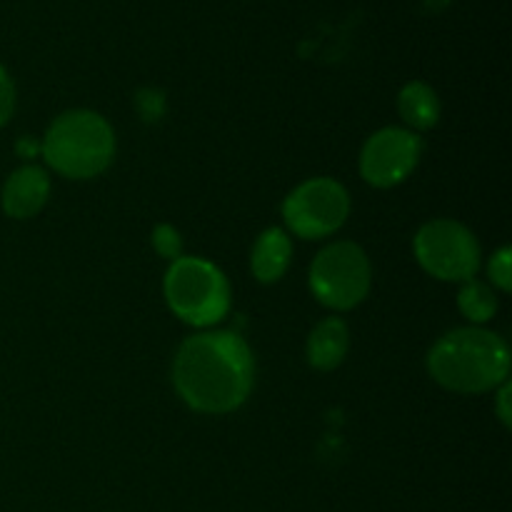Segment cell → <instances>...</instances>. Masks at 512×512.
I'll list each match as a JSON object with an SVG mask.
<instances>
[{
    "mask_svg": "<svg viewBox=\"0 0 512 512\" xmlns=\"http://www.w3.org/2000/svg\"><path fill=\"white\" fill-rule=\"evenodd\" d=\"M253 353L240 335L228 330L198 333L180 345L173 383L180 398L198 413H230L253 388Z\"/></svg>",
    "mask_w": 512,
    "mask_h": 512,
    "instance_id": "6da1fadb",
    "label": "cell"
},
{
    "mask_svg": "<svg viewBox=\"0 0 512 512\" xmlns=\"http://www.w3.org/2000/svg\"><path fill=\"white\" fill-rule=\"evenodd\" d=\"M428 370L435 383L455 393H485L508 380L510 350L490 330L460 328L433 345Z\"/></svg>",
    "mask_w": 512,
    "mask_h": 512,
    "instance_id": "7a4b0ae2",
    "label": "cell"
},
{
    "mask_svg": "<svg viewBox=\"0 0 512 512\" xmlns=\"http://www.w3.org/2000/svg\"><path fill=\"white\" fill-rule=\"evenodd\" d=\"M40 150L55 173L85 180L100 175L113 163L115 135L108 120L98 113L73 110L50 125Z\"/></svg>",
    "mask_w": 512,
    "mask_h": 512,
    "instance_id": "3957f363",
    "label": "cell"
},
{
    "mask_svg": "<svg viewBox=\"0 0 512 512\" xmlns=\"http://www.w3.org/2000/svg\"><path fill=\"white\" fill-rule=\"evenodd\" d=\"M165 300L170 310L195 328H208L230 310L225 275L203 258H178L165 273Z\"/></svg>",
    "mask_w": 512,
    "mask_h": 512,
    "instance_id": "277c9868",
    "label": "cell"
},
{
    "mask_svg": "<svg viewBox=\"0 0 512 512\" xmlns=\"http://www.w3.org/2000/svg\"><path fill=\"white\" fill-rule=\"evenodd\" d=\"M310 290L333 310H350L363 303L370 290V263L363 248L348 240L320 250L310 268Z\"/></svg>",
    "mask_w": 512,
    "mask_h": 512,
    "instance_id": "5b68a950",
    "label": "cell"
},
{
    "mask_svg": "<svg viewBox=\"0 0 512 512\" xmlns=\"http://www.w3.org/2000/svg\"><path fill=\"white\" fill-rule=\"evenodd\" d=\"M415 258L433 278L448 283L473 280L480 268L475 235L455 220H430L415 235Z\"/></svg>",
    "mask_w": 512,
    "mask_h": 512,
    "instance_id": "8992f818",
    "label": "cell"
},
{
    "mask_svg": "<svg viewBox=\"0 0 512 512\" xmlns=\"http://www.w3.org/2000/svg\"><path fill=\"white\" fill-rule=\"evenodd\" d=\"M350 213V198L333 178H313L293 190L283 203L285 225L298 238L318 240L333 235Z\"/></svg>",
    "mask_w": 512,
    "mask_h": 512,
    "instance_id": "52a82bcc",
    "label": "cell"
},
{
    "mask_svg": "<svg viewBox=\"0 0 512 512\" xmlns=\"http://www.w3.org/2000/svg\"><path fill=\"white\" fill-rule=\"evenodd\" d=\"M420 153H423V140L413 130H378L365 143L363 155H360V173L375 188H393L413 173Z\"/></svg>",
    "mask_w": 512,
    "mask_h": 512,
    "instance_id": "ba28073f",
    "label": "cell"
},
{
    "mask_svg": "<svg viewBox=\"0 0 512 512\" xmlns=\"http://www.w3.org/2000/svg\"><path fill=\"white\" fill-rule=\"evenodd\" d=\"M50 195V180L43 168L25 165L15 170L3 185V210L15 220H28L45 205Z\"/></svg>",
    "mask_w": 512,
    "mask_h": 512,
    "instance_id": "9c48e42d",
    "label": "cell"
},
{
    "mask_svg": "<svg viewBox=\"0 0 512 512\" xmlns=\"http://www.w3.org/2000/svg\"><path fill=\"white\" fill-rule=\"evenodd\" d=\"M290 258H293V243H290L288 233L280 228H270L255 240L250 265L260 283H275L285 275Z\"/></svg>",
    "mask_w": 512,
    "mask_h": 512,
    "instance_id": "30bf717a",
    "label": "cell"
},
{
    "mask_svg": "<svg viewBox=\"0 0 512 512\" xmlns=\"http://www.w3.org/2000/svg\"><path fill=\"white\" fill-rule=\"evenodd\" d=\"M348 325L340 318H325L313 328L308 338V360L318 370H333L348 353Z\"/></svg>",
    "mask_w": 512,
    "mask_h": 512,
    "instance_id": "8fae6325",
    "label": "cell"
},
{
    "mask_svg": "<svg viewBox=\"0 0 512 512\" xmlns=\"http://www.w3.org/2000/svg\"><path fill=\"white\" fill-rule=\"evenodd\" d=\"M398 110L405 123L415 130H428L440 118V100L430 85L413 80L400 90Z\"/></svg>",
    "mask_w": 512,
    "mask_h": 512,
    "instance_id": "7c38bea8",
    "label": "cell"
},
{
    "mask_svg": "<svg viewBox=\"0 0 512 512\" xmlns=\"http://www.w3.org/2000/svg\"><path fill=\"white\" fill-rule=\"evenodd\" d=\"M458 305L465 318L473 320V323H485L498 310V300H495L493 290L485 283H478V280H465L458 293Z\"/></svg>",
    "mask_w": 512,
    "mask_h": 512,
    "instance_id": "4fadbf2b",
    "label": "cell"
},
{
    "mask_svg": "<svg viewBox=\"0 0 512 512\" xmlns=\"http://www.w3.org/2000/svg\"><path fill=\"white\" fill-rule=\"evenodd\" d=\"M153 248L158 250V255L168 258L170 263L178 258H183V240H180V233L168 223H160L158 228L153 230Z\"/></svg>",
    "mask_w": 512,
    "mask_h": 512,
    "instance_id": "5bb4252c",
    "label": "cell"
},
{
    "mask_svg": "<svg viewBox=\"0 0 512 512\" xmlns=\"http://www.w3.org/2000/svg\"><path fill=\"white\" fill-rule=\"evenodd\" d=\"M512 270H510V248H500L498 253L493 255V260H490V278H493V283L498 285L500 290H508L512 288Z\"/></svg>",
    "mask_w": 512,
    "mask_h": 512,
    "instance_id": "9a60e30c",
    "label": "cell"
},
{
    "mask_svg": "<svg viewBox=\"0 0 512 512\" xmlns=\"http://www.w3.org/2000/svg\"><path fill=\"white\" fill-rule=\"evenodd\" d=\"M135 105H138L140 115H143L145 120H158L165 110L163 93H158V90H153V88L140 90V93L135 95Z\"/></svg>",
    "mask_w": 512,
    "mask_h": 512,
    "instance_id": "2e32d148",
    "label": "cell"
},
{
    "mask_svg": "<svg viewBox=\"0 0 512 512\" xmlns=\"http://www.w3.org/2000/svg\"><path fill=\"white\" fill-rule=\"evenodd\" d=\"M15 108V88L10 75L5 73V68L0 65V125L8 123V118L13 115Z\"/></svg>",
    "mask_w": 512,
    "mask_h": 512,
    "instance_id": "e0dca14e",
    "label": "cell"
},
{
    "mask_svg": "<svg viewBox=\"0 0 512 512\" xmlns=\"http://www.w3.org/2000/svg\"><path fill=\"white\" fill-rule=\"evenodd\" d=\"M498 408H500V418H503V423L510 425V385L508 383H503V390H500Z\"/></svg>",
    "mask_w": 512,
    "mask_h": 512,
    "instance_id": "ac0fdd59",
    "label": "cell"
},
{
    "mask_svg": "<svg viewBox=\"0 0 512 512\" xmlns=\"http://www.w3.org/2000/svg\"><path fill=\"white\" fill-rule=\"evenodd\" d=\"M18 150H20V153H23V158H33L35 150H38V148H35V143H30V140L25 138V140H20Z\"/></svg>",
    "mask_w": 512,
    "mask_h": 512,
    "instance_id": "d6986e66",
    "label": "cell"
}]
</instances>
